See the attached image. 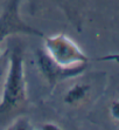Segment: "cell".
Segmentation results:
<instances>
[{"mask_svg": "<svg viewBox=\"0 0 119 130\" xmlns=\"http://www.w3.org/2000/svg\"><path fill=\"white\" fill-rule=\"evenodd\" d=\"M27 100V82L25 77V63L22 48L14 46L8 58V70L4 81L0 115H6L18 110Z\"/></svg>", "mask_w": 119, "mask_h": 130, "instance_id": "6da1fadb", "label": "cell"}, {"mask_svg": "<svg viewBox=\"0 0 119 130\" xmlns=\"http://www.w3.org/2000/svg\"><path fill=\"white\" fill-rule=\"evenodd\" d=\"M45 53L51 60L64 69L83 68L85 55L69 36L55 34L45 39Z\"/></svg>", "mask_w": 119, "mask_h": 130, "instance_id": "7a4b0ae2", "label": "cell"}, {"mask_svg": "<svg viewBox=\"0 0 119 130\" xmlns=\"http://www.w3.org/2000/svg\"><path fill=\"white\" fill-rule=\"evenodd\" d=\"M21 0H7L0 15V42L7 36L15 34H28V35L43 36V34L27 25L20 15Z\"/></svg>", "mask_w": 119, "mask_h": 130, "instance_id": "3957f363", "label": "cell"}, {"mask_svg": "<svg viewBox=\"0 0 119 130\" xmlns=\"http://www.w3.org/2000/svg\"><path fill=\"white\" fill-rule=\"evenodd\" d=\"M39 66L43 75L50 83H57L58 81L69 79L72 76L78 75L83 68H75V69H64L62 67L57 66L53 60L45 53V51H40L37 54Z\"/></svg>", "mask_w": 119, "mask_h": 130, "instance_id": "277c9868", "label": "cell"}, {"mask_svg": "<svg viewBox=\"0 0 119 130\" xmlns=\"http://www.w3.org/2000/svg\"><path fill=\"white\" fill-rule=\"evenodd\" d=\"M86 91H88V86L85 85H77L72 86L66 94L64 97V102L67 104H77L78 102L83 100L86 95Z\"/></svg>", "mask_w": 119, "mask_h": 130, "instance_id": "5b68a950", "label": "cell"}, {"mask_svg": "<svg viewBox=\"0 0 119 130\" xmlns=\"http://www.w3.org/2000/svg\"><path fill=\"white\" fill-rule=\"evenodd\" d=\"M112 114L114 117L119 118V103H114L112 106Z\"/></svg>", "mask_w": 119, "mask_h": 130, "instance_id": "8992f818", "label": "cell"}, {"mask_svg": "<svg viewBox=\"0 0 119 130\" xmlns=\"http://www.w3.org/2000/svg\"><path fill=\"white\" fill-rule=\"evenodd\" d=\"M48 128H49V124L45 125V127H42V129H48ZM51 129H59V128L56 127V125H51Z\"/></svg>", "mask_w": 119, "mask_h": 130, "instance_id": "52a82bcc", "label": "cell"}, {"mask_svg": "<svg viewBox=\"0 0 119 130\" xmlns=\"http://www.w3.org/2000/svg\"><path fill=\"white\" fill-rule=\"evenodd\" d=\"M1 75H3V69H1V64H0V77H1Z\"/></svg>", "mask_w": 119, "mask_h": 130, "instance_id": "ba28073f", "label": "cell"}]
</instances>
